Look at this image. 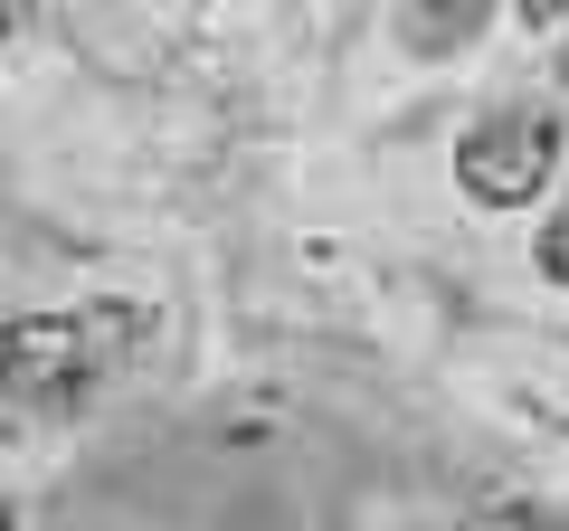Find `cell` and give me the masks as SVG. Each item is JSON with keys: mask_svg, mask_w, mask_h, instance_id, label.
Instances as JSON below:
<instances>
[{"mask_svg": "<svg viewBox=\"0 0 569 531\" xmlns=\"http://www.w3.org/2000/svg\"><path fill=\"white\" fill-rule=\"evenodd\" d=\"M550 152H560V133H550V114H485L456 143V181L475 190V200H493V209H512V200H531V190L550 181Z\"/></svg>", "mask_w": 569, "mask_h": 531, "instance_id": "obj_1", "label": "cell"}, {"mask_svg": "<svg viewBox=\"0 0 569 531\" xmlns=\"http://www.w3.org/2000/svg\"><path fill=\"white\" fill-rule=\"evenodd\" d=\"M475 20H485V0H447V20L427 29V48H456V39H466Z\"/></svg>", "mask_w": 569, "mask_h": 531, "instance_id": "obj_2", "label": "cell"}, {"mask_svg": "<svg viewBox=\"0 0 569 531\" xmlns=\"http://www.w3.org/2000/svg\"><path fill=\"white\" fill-rule=\"evenodd\" d=\"M541 275H560V285H569V209L541 228Z\"/></svg>", "mask_w": 569, "mask_h": 531, "instance_id": "obj_3", "label": "cell"}, {"mask_svg": "<svg viewBox=\"0 0 569 531\" xmlns=\"http://www.w3.org/2000/svg\"><path fill=\"white\" fill-rule=\"evenodd\" d=\"M522 20H531V29H550V20H569V0H522Z\"/></svg>", "mask_w": 569, "mask_h": 531, "instance_id": "obj_4", "label": "cell"}, {"mask_svg": "<svg viewBox=\"0 0 569 531\" xmlns=\"http://www.w3.org/2000/svg\"><path fill=\"white\" fill-rule=\"evenodd\" d=\"M0 531H10V512H0Z\"/></svg>", "mask_w": 569, "mask_h": 531, "instance_id": "obj_5", "label": "cell"}]
</instances>
